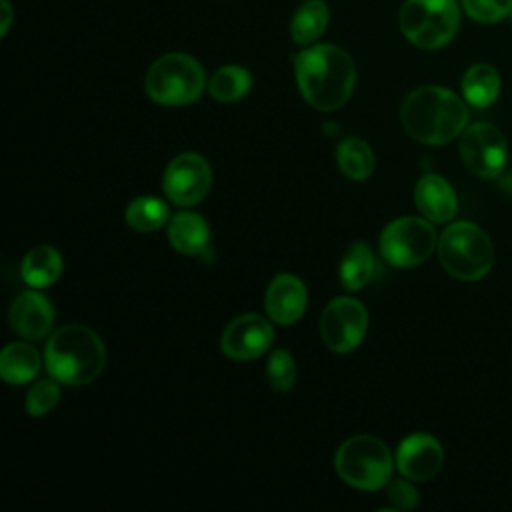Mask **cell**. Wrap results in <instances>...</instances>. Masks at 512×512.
<instances>
[{
    "label": "cell",
    "instance_id": "cell-29",
    "mask_svg": "<svg viewBox=\"0 0 512 512\" xmlns=\"http://www.w3.org/2000/svg\"><path fill=\"white\" fill-rule=\"evenodd\" d=\"M386 494L388 500L400 510H412L420 502L416 488L408 480H390L386 486Z\"/></svg>",
    "mask_w": 512,
    "mask_h": 512
},
{
    "label": "cell",
    "instance_id": "cell-15",
    "mask_svg": "<svg viewBox=\"0 0 512 512\" xmlns=\"http://www.w3.org/2000/svg\"><path fill=\"white\" fill-rule=\"evenodd\" d=\"M306 286L294 274H278L264 298L268 316L278 324H294L306 310Z\"/></svg>",
    "mask_w": 512,
    "mask_h": 512
},
{
    "label": "cell",
    "instance_id": "cell-18",
    "mask_svg": "<svg viewBox=\"0 0 512 512\" xmlns=\"http://www.w3.org/2000/svg\"><path fill=\"white\" fill-rule=\"evenodd\" d=\"M20 274L28 286L46 288L60 278L62 256L52 246H36L24 256Z\"/></svg>",
    "mask_w": 512,
    "mask_h": 512
},
{
    "label": "cell",
    "instance_id": "cell-17",
    "mask_svg": "<svg viewBox=\"0 0 512 512\" xmlns=\"http://www.w3.org/2000/svg\"><path fill=\"white\" fill-rule=\"evenodd\" d=\"M170 244L186 256L206 254L210 242V230L206 220L196 212H178L168 226Z\"/></svg>",
    "mask_w": 512,
    "mask_h": 512
},
{
    "label": "cell",
    "instance_id": "cell-16",
    "mask_svg": "<svg viewBox=\"0 0 512 512\" xmlns=\"http://www.w3.org/2000/svg\"><path fill=\"white\" fill-rule=\"evenodd\" d=\"M414 200L418 210L430 222H448L458 208L452 186L438 174H426L414 188Z\"/></svg>",
    "mask_w": 512,
    "mask_h": 512
},
{
    "label": "cell",
    "instance_id": "cell-30",
    "mask_svg": "<svg viewBox=\"0 0 512 512\" xmlns=\"http://www.w3.org/2000/svg\"><path fill=\"white\" fill-rule=\"evenodd\" d=\"M0 12H2V24H0V34H6L12 22V8L6 0H0Z\"/></svg>",
    "mask_w": 512,
    "mask_h": 512
},
{
    "label": "cell",
    "instance_id": "cell-31",
    "mask_svg": "<svg viewBox=\"0 0 512 512\" xmlns=\"http://www.w3.org/2000/svg\"><path fill=\"white\" fill-rule=\"evenodd\" d=\"M510 18H512V12H510Z\"/></svg>",
    "mask_w": 512,
    "mask_h": 512
},
{
    "label": "cell",
    "instance_id": "cell-19",
    "mask_svg": "<svg viewBox=\"0 0 512 512\" xmlns=\"http://www.w3.org/2000/svg\"><path fill=\"white\" fill-rule=\"evenodd\" d=\"M40 370L36 348L24 342L8 344L0 354V374L8 384H26Z\"/></svg>",
    "mask_w": 512,
    "mask_h": 512
},
{
    "label": "cell",
    "instance_id": "cell-26",
    "mask_svg": "<svg viewBox=\"0 0 512 512\" xmlns=\"http://www.w3.org/2000/svg\"><path fill=\"white\" fill-rule=\"evenodd\" d=\"M58 398H60L58 380L56 378L40 380L26 394V412L34 418L44 416L58 404Z\"/></svg>",
    "mask_w": 512,
    "mask_h": 512
},
{
    "label": "cell",
    "instance_id": "cell-6",
    "mask_svg": "<svg viewBox=\"0 0 512 512\" xmlns=\"http://www.w3.org/2000/svg\"><path fill=\"white\" fill-rule=\"evenodd\" d=\"M338 476L358 490H378L390 482L392 456L388 446L374 436H352L336 452Z\"/></svg>",
    "mask_w": 512,
    "mask_h": 512
},
{
    "label": "cell",
    "instance_id": "cell-20",
    "mask_svg": "<svg viewBox=\"0 0 512 512\" xmlns=\"http://www.w3.org/2000/svg\"><path fill=\"white\" fill-rule=\"evenodd\" d=\"M462 92L470 106L488 108L500 94V76L490 64H474L464 72Z\"/></svg>",
    "mask_w": 512,
    "mask_h": 512
},
{
    "label": "cell",
    "instance_id": "cell-23",
    "mask_svg": "<svg viewBox=\"0 0 512 512\" xmlns=\"http://www.w3.org/2000/svg\"><path fill=\"white\" fill-rule=\"evenodd\" d=\"M168 206L156 196H140L126 206V224L138 232H154L168 220Z\"/></svg>",
    "mask_w": 512,
    "mask_h": 512
},
{
    "label": "cell",
    "instance_id": "cell-22",
    "mask_svg": "<svg viewBox=\"0 0 512 512\" xmlns=\"http://www.w3.org/2000/svg\"><path fill=\"white\" fill-rule=\"evenodd\" d=\"M328 24V6L322 0H306L294 14L290 34L298 44L314 42Z\"/></svg>",
    "mask_w": 512,
    "mask_h": 512
},
{
    "label": "cell",
    "instance_id": "cell-24",
    "mask_svg": "<svg viewBox=\"0 0 512 512\" xmlns=\"http://www.w3.org/2000/svg\"><path fill=\"white\" fill-rule=\"evenodd\" d=\"M342 174L350 180H364L374 170V154L360 138H346L336 152Z\"/></svg>",
    "mask_w": 512,
    "mask_h": 512
},
{
    "label": "cell",
    "instance_id": "cell-21",
    "mask_svg": "<svg viewBox=\"0 0 512 512\" xmlns=\"http://www.w3.org/2000/svg\"><path fill=\"white\" fill-rule=\"evenodd\" d=\"M374 272V256L368 244L354 242L340 262V282L346 290H360Z\"/></svg>",
    "mask_w": 512,
    "mask_h": 512
},
{
    "label": "cell",
    "instance_id": "cell-25",
    "mask_svg": "<svg viewBox=\"0 0 512 512\" xmlns=\"http://www.w3.org/2000/svg\"><path fill=\"white\" fill-rule=\"evenodd\" d=\"M252 86V76L242 66H224L216 70L210 78V94L218 102H236L248 94Z\"/></svg>",
    "mask_w": 512,
    "mask_h": 512
},
{
    "label": "cell",
    "instance_id": "cell-2",
    "mask_svg": "<svg viewBox=\"0 0 512 512\" xmlns=\"http://www.w3.org/2000/svg\"><path fill=\"white\" fill-rule=\"evenodd\" d=\"M400 120L414 140L440 146L464 132L468 110L452 90L422 86L404 98Z\"/></svg>",
    "mask_w": 512,
    "mask_h": 512
},
{
    "label": "cell",
    "instance_id": "cell-1",
    "mask_svg": "<svg viewBox=\"0 0 512 512\" xmlns=\"http://www.w3.org/2000/svg\"><path fill=\"white\" fill-rule=\"evenodd\" d=\"M300 94L316 110H336L348 102L356 82L352 58L334 44L306 48L294 56Z\"/></svg>",
    "mask_w": 512,
    "mask_h": 512
},
{
    "label": "cell",
    "instance_id": "cell-8",
    "mask_svg": "<svg viewBox=\"0 0 512 512\" xmlns=\"http://www.w3.org/2000/svg\"><path fill=\"white\" fill-rule=\"evenodd\" d=\"M438 238L434 226L416 216L392 220L380 234V254L396 268H410L428 260Z\"/></svg>",
    "mask_w": 512,
    "mask_h": 512
},
{
    "label": "cell",
    "instance_id": "cell-9",
    "mask_svg": "<svg viewBox=\"0 0 512 512\" xmlns=\"http://www.w3.org/2000/svg\"><path fill=\"white\" fill-rule=\"evenodd\" d=\"M460 156L466 168L478 178H498L508 158L506 138L496 126L476 122L462 132Z\"/></svg>",
    "mask_w": 512,
    "mask_h": 512
},
{
    "label": "cell",
    "instance_id": "cell-3",
    "mask_svg": "<svg viewBox=\"0 0 512 512\" xmlns=\"http://www.w3.org/2000/svg\"><path fill=\"white\" fill-rule=\"evenodd\" d=\"M46 370L52 378L68 386L92 382L106 364V350L100 336L82 324L58 328L44 352Z\"/></svg>",
    "mask_w": 512,
    "mask_h": 512
},
{
    "label": "cell",
    "instance_id": "cell-12",
    "mask_svg": "<svg viewBox=\"0 0 512 512\" xmlns=\"http://www.w3.org/2000/svg\"><path fill=\"white\" fill-rule=\"evenodd\" d=\"M274 340L272 324L260 314H242L222 332L220 348L228 358L252 360L262 356Z\"/></svg>",
    "mask_w": 512,
    "mask_h": 512
},
{
    "label": "cell",
    "instance_id": "cell-28",
    "mask_svg": "<svg viewBox=\"0 0 512 512\" xmlns=\"http://www.w3.org/2000/svg\"><path fill=\"white\" fill-rule=\"evenodd\" d=\"M462 6L480 24H494L512 12V0H462Z\"/></svg>",
    "mask_w": 512,
    "mask_h": 512
},
{
    "label": "cell",
    "instance_id": "cell-7",
    "mask_svg": "<svg viewBox=\"0 0 512 512\" xmlns=\"http://www.w3.org/2000/svg\"><path fill=\"white\" fill-rule=\"evenodd\" d=\"M398 22L412 44L434 50L454 38L460 24V8L456 0H406Z\"/></svg>",
    "mask_w": 512,
    "mask_h": 512
},
{
    "label": "cell",
    "instance_id": "cell-11",
    "mask_svg": "<svg viewBox=\"0 0 512 512\" xmlns=\"http://www.w3.org/2000/svg\"><path fill=\"white\" fill-rule=\"evenodd\" d=\"M162 186L166 196L178 206L198 204L212 186V170L206 158L196 152H184L172 158L164 170Z\"/></svg>",
    "mask_w": 512,
    "mask_h": 512
},
{
    "label": "cell",
    "instance_id": "cell-4",
    "mask_svg": "<svg viewBox=\"0 0 512 512\" xmlns=\"http://www.w3.org/2000/svg\"><path fill=\"white\" fill-rule=\"evenodd\" d=\"M438 256L448 274L460 280H478L494 262L488 234L472 222L450 224L438 240Z\"/></svg>",
    "mask_w": 512,
    "mask_h": 512
},
{
    "label": "cell",
    "instance_id": "cell-14",
    "mask_svg": "<svg viewBox=\"0 0 512 512\" xmlns=\"http://www.w3.org/2000/svg\"><path fill=\"white\" fill-rule=\"evenodd\" d=\"M54 324V308L46 296L34 290L20 292L10 306V326L28 340H42Z\"/></svg>",
    "mask_w": 512,
    "mask_h": 512
},
{
    "label": "cell",
    "instance_id": "cell-27",
    "mask_svg": "<svg viewBox=\"0 0 512 512\" xmlns=\"http://www.w3.org/2000/svg\"><path fill=\"white\" fill-rule=\"evenodd\" d=\"M296 380V364L290 352L286 350H276L268 358V382L274 390L286 392L292 388Z\"/></svg>",
    "mask_w": 512,
    "mask_h": 512
},
{
    "label": "cell",
    "instance_id": "cell-10",
    "mask_svg": "<svg viewBox=\"0 0 512 512\" xmlns=\"http://www.w3.org/2000/svg\"><path fill=\"white\" fill-rule=\"evenodd\" d=\"M368 328L366 308L348 296H340L328 302L320 318V332L326 346L332 352L346 354L354 350Z\"/></svg>",
    "mask_w": 512,
    "mask_h": 512
},
{
    "label": "cell",
    "instance_id": "cell-13",
    "mask_svg": "<svg viewBox=\"0 0 512 512\" xmlns=\"http://www.w3.org/2000/svg\"><path fill=\"white\" fill-rule=\"evenodd\" d=\"M444 452L436 438L430 434H410L404 438L396 452V466L408 480H430L442 466Z\"/></svg>",
    "mask_w": 512,
    "mask_h": 512
},
{
    "label": "cell",
    "instance_id": "cell-5",
    "mask_svg": "<svg viewBox=\"0 0 512 512\" xmlns=\"http://www.w3.org/2000/svg\"><path fill=\"white\" fill-rule=\"evenodd\" d=\"M206 76L202 66L188 54L172 52L158 58L144 80L148 96L164 106L196 102L204 92Z\"/></svg>",
    "mask_w": 512,
    "mask_h": 512
}]
</instances>
